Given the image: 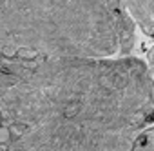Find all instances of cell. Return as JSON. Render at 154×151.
<instances>
[{
	"mask_svg": "<svg viewBox=\"0 0 154 151\" xmlns=\"http://www.w3.org/2000/svg\"><path fill=\"white\" fill-rule=\"evenodd\" d=\"M0 126H2V113H0Z\"/></svg>",
	"mask_w": 154,
	"mask_h": 151,
	"instance_id": "3",
	"label": "cell"
},
{
	"mask_svg": "<svg viewBox=\"0 0 154 151\" xmlns=\"http://www.w3.org/2000/svg\"><path fill=\"white\" fill-rule=\"evenodd\" d=\"M150 66H152V75H154V49L150 51Z\"/></svg>",
	"mask_w": 154,
	"mask_h": 151,
	"instance_id": "2",
	"label": "cell"
},
{
	"mask_svg": "<svg viewBox=\"0 0 154 151\" xmlns=\"http://www.w3.org/2000/svg\"><path fill=\"white\" fill-rule=\"evenodd\" d=\"M11 129L9 127H4V126H0V144H8L11 140Z\"/></svg>",
	"mask_w": 154,
	"mask_h": 151,
	"instance_id": "1",
	"label": "cell"
}]
</instances>
